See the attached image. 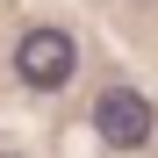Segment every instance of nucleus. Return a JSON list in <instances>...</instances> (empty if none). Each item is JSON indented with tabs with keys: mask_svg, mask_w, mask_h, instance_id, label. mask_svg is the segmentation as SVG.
I'll use <instances>...</instances> for the list:
<instances>
[{
	"mask_svg": "<svg viewBox=\"0 0 158 158\" xmlns=\"http://www.w3.org/2000/svg\"><path fill=\"white\" fill-rule=\"evenodd\" d=\"M94 137L108 144V151H144L158 137V108L137 94V86H101L94 101Z\"/></svg>",
	"mask_w": 158,
	"mask_h": 158,
	"instance_id": "obj_2",
	"label": "nucleus"
},
{
	"mask_svg": "<svg viewBox=\"0 0 158 158\" xmlns=\"http://www.w3.org/2000/svg\"><path fill=\"white\" fill-rule=\"evenodd\" d=\"M15 79L29 94H65L79 79V36L65 22H29L15 36Z\"/></svg>",
	"mask_w": 158,
	"mask_h": 158,
	"instance_id": "obj_1",
	"label": "nucleus"
}]
</instances>
